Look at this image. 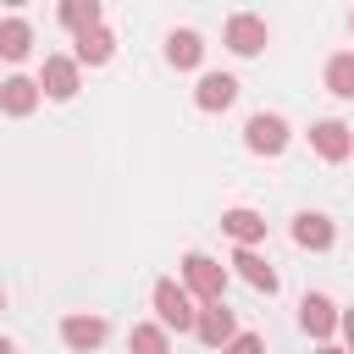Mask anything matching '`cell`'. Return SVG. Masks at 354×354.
<instances>
[{"label":"cell","mask_w":354,"mask_h":354,"mask_svg":"<svg viewBox=\"0 0 354 354\" xmlns=\"http://www.w3.org/2000/svg\"><path fill=\"white\" fill-rule=\"evenodd\" d=\"M266 39H271V28H266L260 17H249V11L227 17V28H221V44H227L232 55H260V50H266Z\"/></svg>","instance_id":"4"},{"label":"cell","mask_w":354,"mask_h":354,"mask_svg":"<svg viewBox=\"0 0 354 354\" xmlns=\"http://www.w3.org/2000/svg\"><path fill=\"white\" fill-rule=\"evenodd\" d=\"M111 50H116V33H111L105 22L72 39V61H77V66H105V61H111Z\"/></svg>","instance_id":"13"},{"label":"cell","mask_w":354,"mask_h":354,"mask_svg":"<svg viewBox=\"0 0 354 354\" xmlns=\"http://www.w3.org/2000/svg\"><path fill=\"white\" fill-rule=\"evenodd\" d=\"M61 28H72V39L77 33H88V28H100V0H61Z\"/></svg>","instance_id":"18"},{"label":"cell","mask_w":354,"mask_h":354,"mask_svg":"<svg viewBox=\"0 0 354 354\" xmlns=\"http://www.w3.org/2000/svg\"><path fill=\"white\" fill-rule=\"evenodd\" d=\"M293 243L299 249H332L337 243V227H332V216H321V210H304V216H293Z\"/></svg>","instance_id":"11"},{"label":"cell","mask_w":354,"mask_h":354,"mask_svg":"<svg viewBox=\"0 0 354 354\" xmlns=\"http://www.w3.org/2000/svg\"><path fill=\"white\" fill-rule=\"evenodd\" d=\"M232 266H238V277H243L254 293H277V271L266 266V254H260V249H238V254H232Z\"/></svg>","instance_id":"16"},{"label":"cell","mask_w":354,"mask_h":354,"mask_svg":"<svg viewBox=\"0 0 354 354\" xmlns=\"http://www.w3.org/2000/svg\"><path fill=\"white\" fill-rule=\"evenodd\" d=\"M315 354H348V348H337V343H321V348H315Z\"/></svg>","instance_id":"23"},{"label":"cell","mask_w":354,"mask_h":354,"mask_svg":"<svg viewBox=\"0 0 354 354\" xmlns=\"http://www.w3.org/2000/svg\"><path fill=\"white\" fill-rule=\"evenodd\" d=\"M321 77H326V88H332L337 100H354V50H337Z\"/></svg>","instance_id":"20"},{"label":"cell","mask_w":354,"mask_h":354,"mask_svg":"<svg viewBox=\"0 0 354 354\" xmlns=\"http://www.w3.org/2000/svg\"><path fill=\"white\" fill-rule=\"evenodd\" d=\"M288 122L277 116V111H254L249 122H243V144H249V155H282L288 149Z\"/></svg>","instance_id":"3"},{"label":"cell","mask_w":354,"mask_h":354,"mask_svg":"<svg viewBox=\"0 0 354 354\" xmlns=\"http://www.w3.org/2000/svg\"><path fill=\"white\" fill-rule=\"evenodd\" d=\"M105 337H111L105 315H66V321H61V343H66L72 354H94Z\"/></svg>","instance_id":"7"},{"label":"cell","mask_w":354,"mask_h":354,"mask_svg":"<svg viewBox=\"0 0 354 354\" xmlns=\"http://www.w3.org/2000/svg\"><path fill=\"white\" fill-rule=\"evenodd\" d=\"M221 227L238 238V249H254V243H266V216H260V210H249V205H232V210H221Z\"/></svg>","instance_id":"14"},{"label":"cell","mask_w":354,"mask_h":354,"mask_svg":"<svg viewBox=\"0 0 354 354\" xmlns=\"http://www.w3.org/2000/svg\"><path fill=\"white\" fill-rule=\"evenodd\" d=\"M337 332H343V348L354 354V310H343V315H337Z\"/></svg>","instance_id":"22"},{"label":"cell","mask_w":354,"mask_h":354,"mask_svg":"<svg viewBox=\"0 0 354 354\" xmlns=\"http://www.w3.org/2000/svg\"><path fill=\"white\" fill-rule=\"evenodd\" d=\"M299 326L310 332V337H332L337 332V304L326 299V293H304V304H299Z\"/></svg>","instance_id":"12"},{"label":"cell","mask_w":354,"mask_h":354,"mask_svg":"<svg viewBox=\"0 0 354 354\" xmlns=\"http://www.w3.org/2000/svg\"><path fill=\"white\" fill-rule=\"evenodd\" d=\"M310 149H315L321 160H332V166H337V160H348V155H354V133H348L337 116H326V122H315V127H310Z\"/></svg>","instance_id":"6"},{"label":"cell","mask_w":354,"mask_h":354,"mask_svg":"<svg viewBox=\"0 0 354 354\" xmlns=\"http://www.w3.org/2000/svg\"><path fill=\"white\" fill-rule=\"evenodd\" d=\"M0 310H6V293H0Z\"/></svg>","instance_id":"25"},{"label":"cell","mask_w":354,"mask_h":354,"mask_svg":"<svg viewBox=\"0 0 354 354\" xmlns=\"http://www.w3.org/2000/svg\"><path fill=\"white\" fill-rule=\"evenodd\" d=\"M39 94L72 100V94H77V61H72V55H44V66H39Z\"/></svg>","instance_id":"8"},{"label":"cell","mask_w":354,"mask_h":354,"mask_svg":"<svg viewBox=\"0 0 354 354\" xmlns=\"http://www.w3.org/2000/svg\"><path fill=\"white\" fill-rule=\"evenodd\" d=\"M127 354H171V337H166V326H160V321H144V326H133V332H127Z\"/></svg>","instance_id":"19"},{"label":"cell","mask_w":354,"mask_h":354,"mask_svg":"<svg viewBox=\"0 0 354 354\" xmlns=\"http://www.w3.org/2000/svg\"><path fill=\"white\" fill-rule=\"evenodd\" d=\"M348 28H354V17H348Z\"/></svg>","instance_id":"26"},{"label":"cell","mask_w":354,"mask_h":354,"mask_svg":"<svg viewBox=\"0 0 354 354\" xmlns=\"http://www.w3.org/2000/svg\"><path fill=\"white\" fill-rule=\"evenodd\" d=\"M149 299H155V321H160L166 332H194V315H199V304H194V293H188L183 282L160 277Z\"/></svg>","instance_id":"2"},{"label":"cell","mask_w":354,"mask_h":354,"mask_svg":"<svg viewBox=\"0 0 354 354\" xmlns=\"http://www.w3.org/2000/svg\"><path fill=\"white\" fill-rule=\"evenodd\" d=\"M39 100H44V94H39V77H22V72H17V77L0 83V111H6V116H33Z\"/></svg>","instance_id":"10"},{"label":"cell","mask_w":354,"mask_h":354,"mask_svg":"<svg viewBox=\"0 0 354 354\" xmlns=\"http://www.w3.org/2000/svg\"><path fill=\"white\" fill-rule=\"evenodd\" d=\"M177 271H183V288L194 293V304H221L227 299V266L221 260H210V254L194 249V254H183Z\"/></svg>","instance_id":"1"},{"label":"cell","mask_w":354,"mask_h":354,"mask_svg":"<svg viewBox=\"0 0 354 354\" xmlns=\"http://www.w3.org/2000/svg\"><path fill=\"white\" fill-rule=\"evenodd\" d=\"M194 332H199V343H210V348H227V343L238 337V315L227 310V299H221V304H199V315H194Z\"/></svg>","instance_id":"5"},{"label":"cell","mask_w":354,"mask_h":354,"mask_svg":"<svg viewBox=\"0 0 354 354\" xmlns=\"http://www.w3.org/2000/svg\"><path fill=\"white\" fill-rule=\"evenodd\" d=\"M0 354H17V348H11V337H0Z\"/></svg>","instance_id":"24"},{"label":"cell","mask_w":354,"mask_h":354,"mask_svg":"<svg viewBox=\"0 0 354 354\" xmlns=\"http://www.w3.org/2000/svg\"><path fill=\"white\" fill-rule=\"evenodd\" d=\"M238 100V77L232 72H205L199 83H194V105L199 111H227Z\"/></svg>","instance_id":"9"},{"label":"cell","mask_w":354,"mask_h":354,"mask_svg":"<svg viewBox=\"0 0 354 354\" xmlns=\"http://www.w3.org/2000/svg\"><path fill=\"white\" fill-rule=\"evenodd\" d=\"M28 50H33V28L22 17H6L0 22V61H28Z\"/></svg>","instance_id":"17"},{"label":"cell","mask_w":354,"mask_h":354,"mask_svg":"<svg viewBox=\"0 0 354 354\" xmlns=\"http://www.w3.org/2000/svg\"><path fill=\"white\" fill-rule=\"evenodd\" d=\"M166 61H171L177 72L199 66V61H205V39H199L194 28H171V33H166Z\"/></svg>","instance_id":"15"},{"label":"cell","mask_w":354,"mask_h":354,"mask_svg":"<svg viewBox=\"0 0 354 354\" xmlns=\"http://www.w3.org/2000/svg\"><path fill=\"white\" fill-rule=\"evenodd\" d=\"M221 354H266V337H260V332H238Z\"/></svg>","instance_id":"21"}]
</instances>
